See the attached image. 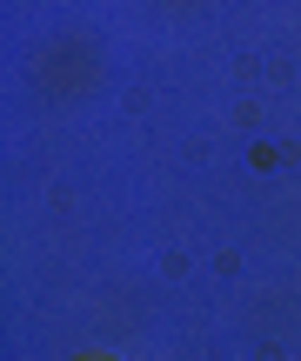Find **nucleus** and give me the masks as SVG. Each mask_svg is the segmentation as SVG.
<instances>
[{
	"label": "nucleus",
	"instance_id": "1",
	"mask_svg": "<svg viewBox=\"0 0 301 361\" xmlns=\"http://www.w3.org/2000/svg\"><path fill=\"white\" fill-rule=\"evenodd\" d=\"M87 361H107V355H87Z\"/></svg>",
	"mask_w": 301,
	"mask_h": 361
}]
</instances>
